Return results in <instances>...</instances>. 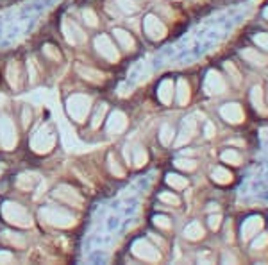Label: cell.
Segmentation results:
<instances>
[{
	"label": "cell",
	"instance_id": "cell-26",
	"mask_svg": "<svg viewBox=\"0 0 268 265\" xmlns=\"http://www.w3.org/2000/svg\"><path fill=\"white\" fill-rule=\"evenodd\" d=\"M206 136H208V138H213V136H215V127H213V124H209V122L206 124Z\"/></svg>",
	"mask_w": 268,
	"mask_h": 265
},
{
	"label": "cell",
	"instance_id": "cell-8",
	"mask_svg": "<svg viewBox=\"0 0 268 265\" xmlns=\"http://www.w3.org/2000/svg\"><path fill=\"white\" fill-rule=\"evenodd\" d=\"M213 181L218 183V185H229L233 181V174L225 169H222V167H216L213 171Z\"/></svg>",
	"mask_w": 268,
	"mask_h": 265
},
{
	"label": "cell",
	"instance_id": "cell-7",
	"mask_svg": "<svg viewBox=\"0 0 268 265\" xmlns=\"http://www.w3.org/2000/svg\"><path fill=\"white\" fill-rule=\"evenodd\" d=\"M241 56H243V59H247L249 63H252V65L265 66L268 63V59L265 58L263 54L257 52V50H254V48H245L243 52H241Z\"/></svg>",
	"mask_w": 268,
	"mask_h": 265
},
{
	"label": "cell",
	"instance_id": "cell-27",
	"mask_svg": "<svg viewBox=\"0 0 268 265\" xmlns=\"http://www.w3.org/2000/svg\"><path fill=\"white\" fill-rule=\"evenodd\" d=\"M263 15H265V18H267V20H268V7H267V9H265V13H263Z\"/></svg>",
	"mask_w": 268,
	"mask_h": 265
},
{
	"label": "cell",
	"instance_id": "cell-11",
	"mask_svg": "<svg viewBox=\"0 0 268 265\" xmlns=\"http://www.w3.org/2000/svg\"><path fill=\"white\" fill-rule=\"evenodd\" d=\"M222 159L225 161V163H231V165L238 167L241 163V156H239L236 151H225V153L222 154Z\"/></svg>",
	"mask_w": 268,
	"mask_h": 265
},
{
	"label": "cell",
	"instance_id": "cell-15",
	"mask_svg": "<svg viewBox=\"0 0 268 265\" xmlns=\"http://www.w3.org/2000/svg\"><path fill=\"white\" fill-rule=\"evenodd\" d=\"M267 244H268V235H267V233H263V235H259L256 240L252 242V249L259 251V249H263L265 246H267Z\"/></svg>",
	"mask_w": 268,
	"mask_h": 265
},
{
	"label": "cell",
	"instance_id": "cell-12",
	"mask_svg": "<svg viewBox=\"0 0 268 265\" xmlns=\"http://www.w3.org/2000/svg\"><path fill=\"white\" fill-rule=\"evenodd\" d=\"M188 100H190V88H188L186 81H179V104H186Z\"/></svg>",
	"mask_w": 268,
	"mask_h": 265
},
{
	"label": "cell",
	"instance_id": "cell-2",
	"mask_svg": "<svg viewBox=\"0 0 268 265\" xmlns=\"http://www.w3.org/2000/svg\"><path fill=\"white\" fill-rule=\"evenodd\" d=\"M263 218L261 217H251L247 218L243 222V226H241V240L247 242L251 240L252 236L257 235V231L263 230Z\"/></svg>",
	"mask_w": 268,
	"mask_h": 265
},
{
	"label": "cell",
	"instance_id": "cell-6",
	"mask_svg": "<svg viewBox=\"0 0 268 265\" xmlns=\"http://www.w3.org/2000/svg\"><path fill=\"white\" fill-rule=\"evenodd\" d=\"M251 100H252V106L256 108L257 113H261V115H268V108L265 106V99H263L261 86H254V88H252Z\"/></svg>",
	"mask_w": 268,
	"mask_h": 265
},
{
	"label": "cell",
	"instance_id": "cell-1",
	"mask_svg": "<svg viewBox=\"0 0 268 265\" xmlns=\"http://www.w3.org/2000/svg\"><path fill=\"white\" fill-rule=\"evenodd\" d=\"M220 115L225 122H229V124H241L245 118V113H243V109H241V106H239V104H234V102L233 104L222 106Z\"/></svg>",
	"mask_w": 268,
	"mask_h": 265
},
{
	"label": "cell",
	"instance_id": "cell-17",
	"mask_svg": "<svg viewBox=\"0 0 268 265\" xmlns=\"http://www.w3.org/2000/svg\"><path fill=\"white\" fill-rule=\"evenodd\" d=\"M117 36H118V40H120L125 47H133L134 45L133 40H131V36H129L127 32H123V31H117Z\"/></svg>",
	"mask_w": 268,
	"mask_h": 265
},
{
	"label": "cell",
	"instance_id": "cell-25",
	"mask_svg": "<svg viewBox=\"0 0 268 265\" xmlns=\"http://www.w3.org/2000/svg\"><path fill=\"white\" fill-rule=\"evenodd\" d=\"M156 224L161 226V228H170V222H168V218L166 217H158L156 218Z\"/></svg>",
	"mask_w": 268,
	"mask_h": 265
},
{
	"label": "cell",
	"instance_id": "cell-19",
	"mask_svg": "<svg viewBox=\"0 0 268 265\" xmlns=\"http://www.w3.org/2000/svg\"><path fill=\"white\" fill-rule=\"evenodd\" d=\"M172 129H170L168 125H163V129H161V141L163 143H170V140H172Z\"/></svg>",
	"mask_w": 268,
	"mask_h": 265
},
{
	"label": "cell",
	"instance_id": "cell-5",
	"mask_svg": "<svg viewBox=\"0 0 268 265\" xmlns=\"http://www.w3.org/2000/svg\"><path fill=\"white\" fill-rule=\"evenodd\" d=\"M145 31H147V34L150 36L152 40H161V38L164 36V27L159 24V22L154 16H147Z\"/></svg>",
	"mask_w": 268,
	"mask_h": 265
},
{
	"label": "cell",
	"instance_id": "cell-24",
	"mask_svg": "<svg viewBox=\"0 0 268 265\" xmlns=\"http://www.w3.org/2000/svg\"><path fill=\"white\" fill-rule=\"evenodd\" d=\"M145 159H147L145 153H143V151H138V154H136V165H143Z\"/></svg>",
	"mask_w": 268,
	"mask_h": 265
},
{
	"label": "cell",
	"instance_id": "cell-4",
	"mask_svg": "<svg viewBox=\"0 0 268 265\" xmlns=\"http://www.w3.org/2000/svg\"><path fill=\"white\" fill-rule=\"evenodd\" d=\"M134 254H138L140 258H145V260H152V262H156L159 260V253L156 249H152L147 242H136L134 244Z\"/></svg>",
	"mask_w": 268,
	"mask_h": 265
},
{
	"label": "cell",
	"instance_id": "cell-20",
	"mask_svg": "<svg viewBox=\"0 0 268 265\" xmlns=\"http://www.w3.org/2000/svg\"><path fill=\"white\" fill-rule=\"evenodd\" d=\"M175 165L179 167V169H184V171H193V169H195V161H184V159H179V161H175Z\"/></svg>",
	"mask_w": 268,
	"mask_h": 265
},
{
	"label": "cell",
	"instance_id": "cell-16",
	"mask_svg": "<svg viewBox=\"0 0 268 265\" xmlns=\"http://www.w3.org/2000/svg\"><path fill=\"white\" fill-rule=\"evenodd\" d=\"M168 183L175 188H184L186 187V179L181 176H168Z\"/></svg>",
	"mask_w": 268,
	"mask_h": 265
},
{
	"label": "cell",
	"instance_id": "cell-21",
	"mask_svg": "<svg viewBox=\"0 0 268 265\" xmlns=\"http://www.w3.org/2000/svg\"><path fill=\"white\" fill-rule=\"evenodd\" d=\"M220 220H222L220 215H211L209 217V228L211 230H218V228H220Z\"/></svg>",
	"mask_w": 268,
	"mask_h": 265
},
{
	"label": "cell",
	"instance_id": "cell-13",
	"mask_svg": "<svg viewBox=\"0 0 268 265\" xmlns=\"http://www.w3.org/2000/svg\"><path fill=\"white\" fill-rule=\"evenodd\" d=\"M123 125H125V117H123L122 113H115L113 117H111V129L115 131H122Z\"/></svg>",
	"mask_w": 268,
	"mask_h": 265
},
{
	"label": "cell",
	"instance_id": "cell-10",
	"mask_svg": "<svg viewBox=\"0 0 268 265\" xmlns=\"http://www.w3.org/2000/svg\"><path fill=\"white\" fill-rule=\"evenodd\" d=\"M159 99L163 100L164 104H168L172 100V83L170 81H163L161 88H159Z\"/></svg>",
	"mask_w": 268,
	"mask_h": 265
},
{
	"label": "cell",
	"instance_id": "cell-14",
	"mask_svg": "<svg viewBox=\"0 0 268 265\" xmlns=\"http://www.w3.org/2000/svg\"><path fill=\"white\" fill-rule=\"evenodd\" d=\"M225 70L229 72V76L233 77V83L234 84H239V81H241V79H239V72L236 70V66H234L231 61H229V63H225Z\"/></svg>",
	"mask_w": 268,
	"mask_h": 265
},
{
	"label": "cell",
	"instance_id": "cell-9",
	"mask_svg": "<svg viewBox=\"0 0 268 265\" xmlns=\"http://www.w3.org/2000/svg\"><path fill=\"white\" fill-rule=\"evenodd\" d=\"M184 235H186L190 240H198V238H202V235H204V230H202V226L198 222H192L186 228Z\"/></svg>",
	"mask_w": 268,
	"mask_h": 265
},
{
	"label": "cell",
	"instance_id": "cell-22",
	"mask_svg": "<svg viewBox=\"0 0 268 265\" xmlns=\"http://www.w3.org/2000/svg\"><path fill=\"white\" fill-rule=\"evenodd\" d=\"M118 2L122 4V7L125 11H136V6H134L133 0H118Z\"/></svg>",
	"mask_w": 268,
	"mask_h": 265
},
{
	"label": "cell",
	"instance_id": "cell-23",
	"mask_svg": "<svg viewBox=\"0 0 268 265\" xmlns=\"http://www.w3.org/2000/svg\"><path fill=\"white\" fill-rule=\"evenodd\" d=\"M161 199L166 201V203H172V204H177V203H179V199H177L175 195H170V194H163L161 195Z\"/></svg>",
	"mask_w": 268,
	"mask_h": 265
},
{
	"label": "cell",
	"instance_id": "cell-18",
	"mask_svg": "<svg viewBox=\"0 0 268 265\" xmlns=\"http://www.w3.org/2000/svg\"><path fill=\"white\" fill-rule=\"evenodd\" d=\"M254 43H257L261 48L268 50V34H256L254 36Z\"/></svg>",
	"mask_w": 268,
	"mask_h": 265
},
{
	"label": "cell",
	"instance_id": "cell-3",
	"mask_svg": "<svg viewBox=\"0 0 268 265\" xmlns=\"http://www.w3.org/2000/svg\"><path fill=\"white\" fill-rule=\"evenodd\" d=\"M204 88L208 94H223L225 92V83H223V79L220 77V74L215 70L208 72V77H206V84Z\"/></svg>",
	"mask_w": 268,
	"mask_h": 265
}]
</instances>
